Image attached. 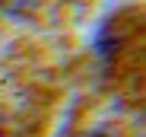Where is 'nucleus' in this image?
<instances>
[{
    "label": "nucleus",
    "instance_id": "2",
    "mask_svg": "<svg viewBox=\"0 0 146 137\" xmlns=\"http://www.w3.org/2000/svg\"><path fill=\"white\" fill-rule=\"evenodd\" d=\"M0 137H3V134H0Z\"/></svg>",
    "mask_w": 146,
    "mask_h": 137
},
{
    "label": "nucleus",
    "instance_id": "1",
    "mask_svg": "<svg viewBox=\"0 0 146 137\" xmlns=\"http://www.w3.org/2000/svg\"><path fill=\"white\" fill-rule=\"evenodd\" d=\"M92 137H105V134H92Z\"/></svg>",
    "mask_w": 146,
    "mask_h": 137
}]
</instances>
